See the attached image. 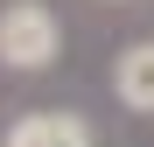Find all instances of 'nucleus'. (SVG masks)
<instances>
[{
  "instance_id": "nucleus-1",
  "label": "nucleus",
  "mask_w": 154,
  "mask_h": 147,
  "mask_svg": "<svg viewBox=\"0 0 154 147\" xmlns=\"http://www.w3.org/2000/svg\"><path fill=\"white\" fill-rule=\"evenodd\" d=\"M63 56V21L49 0H7L0 7V70H21L35 77Z\"/></svg>"
},
{
  "instance_id": "nucleus-2",
  "label": "nucleus",
  "mask_w": 154,
  "mask_h": 147,
  "mask_svg": "<svg viewBox=\"0 0 154 147\" xmlns=\"http://www.w3.org/2000/svg\"><path fill=\"white\" fill-rule=\"evenodd\" d=\"M0 147H98L84 112H63V105H42V112H21Z\"/></svg>"
},
{
  "instance_id": "nucleus-3",
  "label": "nucleus",
  "mask_w": 154,
  "mask_h": 147,
  "mask_svg": "<svg viewBox=\"0 0 154 147\" xmlns=\"http://www.w3.org/2000/svg\"><path fill=\"white\" fill-rule=\"evenodd\" d=\"M112 98H119L126 112H147V119H154V42H126V49H119Z\"/></svg>"
}]
</instances>
